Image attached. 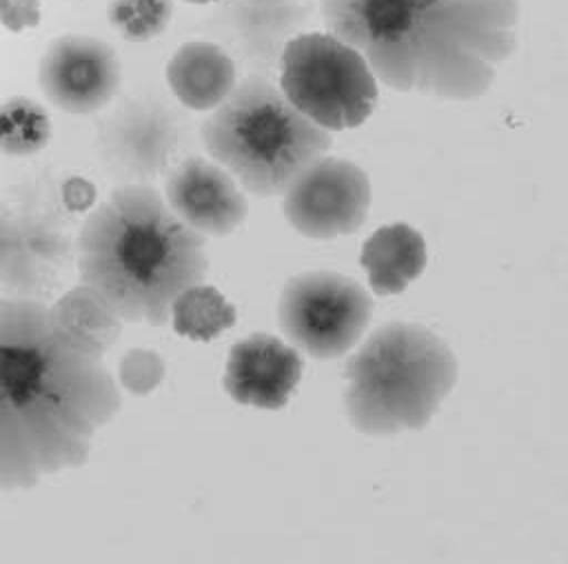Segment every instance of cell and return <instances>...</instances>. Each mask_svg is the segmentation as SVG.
I'll return each instance as SVG.
<instances>
[{
  "instance_id": "obj_8",
  "label": "cell",
  "mask_w": 568,
  "mask_h": 564,
  "mask_svg": "<svg viewBox=\"0 0 568 564\" xmlns=\"http://www.w3.org/2000/svg\"><path fill=\"white\" fill-rule=\"evenodd\" d=\"M282 195V213L288 224L313 240L355 233L373 200L366 171L346 158L331 155L304 167Z\"/></svg>"
},
{
  "instance_id": "obj_11",
  "label": "cell",
  "mask_w": 568,
  "mask_h": 564,
  "mask_svg": "<svg viewBox=\"0 0 568 564\" xmlns=\"http://www.w3.org/2000/svg\"><path fill=\"white\" fill-rule=\"evenodd\" d=\"M169 209L202 235H231L246 218L248 204L237 180L215 160L191 155L166 178Z\"/></svg>"
},
{
  "instance_id": "obj_7",
  "label": "cell",
  "mask_w": 568,
  "mask_h": 564,
  "mask_svg": "<svg viewBox=\"0 0 568 564\" xmlns=\"http://www.w3.org/2000/svg\"><path fill=\"white\" fill-rule=\"evenodd\" d=\"M373 315L371 293L335 271H304L286 280L277 300V322L286 340L315 360L346 355Z\"/></svg>"
},
{
  "instance_id": "obj_12",
  "label": "cell",
  "mask_w": 568,
  "mask_h": 564,
  "mask_svg": "<svg viewBox=\"0 0 568 564\" xmlns=\"http://www.w3.org/2000/svg\"><path fill=\"white\" fill-rule=\"evenodd\" d=\"M300 377L302 357L297 349L260 331L231 346L222 384L237 404L277 411L288 404Z\"/></svg>"
},
{
  "instance_id": "obj_18",
  "label": "cell",
  "mask_w": 568,
  "mask_h": 564,
  "mask_svg": "<svg viewBox=\"0 0 568 564\" xmlns=\"http://www.w3.org/2000/svg\"><path fill=\"white\" fill-rule=\"evenodd\" d=\"M237 320L235 306L211 284L197 282L186 286L171 304L169 322L175 333L209 342L222 331L231 329Z\"/></svg>"
},
{
  "instance_id": "obj_21",
  "label": "cell",
  "mask_w": 568,
  "mask_h": 564,
  "mask_svg": "<svg viewBox=\"0 0 568 564\" xmlns=\"http://www.w3.org/2000/svg\"><path fill=\"white\" fill-rule=\"evenodd\" d=\"M164 375V357L151 349H129L118 362V382L126 393L135 397L151 395L162 384Z\"/></svg>"
},
{
  "instance_id": "obj_5",
  "label": "cell",
  "mask_w": 568,
  "mask_h": 564,
  "mask_svg": "<svg viewBox=\"0 0 568 564\" xmlns=\"http://www.w3.org/2000/svg\"><path fill=\"white\" fill-rule=\"evenodd\" d=\"M200 138L237 184L257 195H282L293 178L328 153L333 133L302 115L266 75H248L209 111Z\"/></svg>"
},
{
  "instance_id": "obj_9",
  "label": "cell",
  "mask_w": 568,
  "mask_h": 564,
  "mask_svg": "<svg viewBox=\"0 0 568 564\" xmlns=\"http://www.w3.org/2000/svg\"><path fill=\"white\" fill-rule=\"evenodd\" d=\"M71 244L58 222L24 200L0 202V291L40 300L64 275Z\"/></svg>"
},
{
  "instance_id": "obj_1",
  "label": "cell",
  "mask_w": 568,
  "mask_h": 564,
  "mask_svg": "<svg viewBox=\"0 0 568 564\" xmlns=\"http://www.w3.org/2000/svg\"><path fill=\"white\" fill-rule=\"evenodd\" d=\"M120 404L104 355L60 331L42 300H0V491L82 466Z\"/></svg>"
},
{
  "instance_id": "obj_6",
  "label": "cell",
  "mask_w": 568,
  "mask_h": 564,
  "mask_svg": "<svg viewBox=\"0 0 568 564\" xmlns=\"http://www.w3.org/2000/svg\"><path fill=\"white\" fill-rule=\"evenodd\" d=\"M280 89L311 122L326 131L364 124L379 89L366 58L331 31H302L277 58Z\"/></svg>"
},
{
  "instance_id": "obj_13",
  "label": "cell",
  "mask_w": 568,
  "mask_h": 564,
  "mask_svg": "<svg viewBox=\"0 0 568 564\" xmlns=\"http://www.w3.org/2000/svg\"><path fill=\"white\" fill-rule=\"evenodd\" d=\"M180 142V120L164 104L151 102L122 107L102 140L111 164L138 182L160 175L173 162Z\"/></svg>"
},
{
  "instance_id": "obj_3",
  "label": "cell",
  "mask_w": 568,
  "mask_h": 564,
  "mask_svg": "<svg viewBox=\"0 0 568 564\" xmlns=\"http://www.w3.org/2000/svg\"><path fill=\"white\" fill-rule=\"evenodd\" d=\"M75 251L80 284L126 324L166 326L173 300L209 271L204 235L146 182H126L93 207Z\"/></svg>"
},
{
  "instance_id": "obj_16",
  "label": "cell",
  "mask_w": 568,
  "mask_h": 564,
  "mask_svg": "<svg viewBox=\"0 0 568 564\" xmlns=\"http://www.w3.org/2000/svg\"><path fill=\"white\" fill-rule=\"evenodd\" d=\"M428 253L422 233L406 222H390L366 238L359 264L375 295H397L426 269Z\"/></svg>"
},
{
  "instance_id": "obj_17",
  "label": "cell",
  "mask_w": 568,
  "mask_h": 564,
  "mask_svg": "<svg viewBox=\"0 0 568 564\" xmlns=\"http://www.w3.org/2000/svg\"><path fill=\"white\" fill-rule=\"evenodd\" d=\"M49 315L60 331L75 342L106 353L122 333V320L106 306V302L84 284L64 291L51 306Z\"/></svg>"
},
{
  "instance_id": "obj_4",
  "label": "cell",
  "mask_w": 568,
  "mask_h": 564,
  "mask_svg": "<svg viewBox=\"0 0 568 564\" xmlns=\"http://www.w3.org/2000/svg\"><path fill=\"white\" fill-rule=\"evenodd\" d=\"M448 342L413 322L377 326L344 366L348 424L371 437L422 431L457 384Z\"/></svg>"
},
{
  "instance_id": "obj_2",
  "label": "cell",
  "mask_w": 568,
  "mask_h": 564,
  "mask_svg": "<svg viewBox=\"0 0 568 564\" xmlns=\"http://www.w3.org/2000/svg\"><path fill=\"white\" fill-rule=\"evenodd\" d=\"M326 31L355 47L384 87L477 100L519 40V0H320Z\"/></svg>"
},
{
  "instance_id": "obj_15",
  "label": "cell",
  "mask_w": 568,
  "mask_h": 564,
  "mask_svg": "<svg viewBox=\"0 0 568 564\" xmlns=\"http://www.w3.org/2000/svg\"><path fill=\"white\" fill-rule=\"evenodd\" d=\"M308 18L311 0H233L226 22L246 58L277 62L282 47L304 31Z\"/></svg>"
},
{
  "instance_id": "obj_10",
  "label": "cell",
  "mask_w": 568,
  "mask_h": 564,
  "mask_svg": "<svg viewBox=\"0 0 568 564\" xmlns=\"http://www.w3.org/2000/svg\"><path fill=\"white\" fill-rule=\"evenodd\" d=\"M122 67L115 49L89 33L53 38L38 64V84L44 98L71 115L104 109L120 91Z\"/></svg>"
},
{
  "instance_id": "obj_14",
  "label": "cell",
  "mask_w": 568,
  "mask_h": 564,
  "mask_svg": "<svg viewBox=\"0 0 568 564\" xmlns=\"http://www.w3.org/2000/svg\"><path fill=\"white\" fill-rule=\"evenodd\" d=\"M164 73L171 93L193 111L215 109L237 84L231 53L211 40L180 44L169 58Z\"/></svg>"
},
{
  "instance_id": "obj_23",
  "label": "cell",
  "mask_w": 568,
  "mask_h": 564,
  "mask_svg": "<svg viewBox=\"0 0 568 564\" xmlns=\"http://www.w3.org/2000/svg\"><path fill=\"white\" fill-rule=\"evenodd\" d=\"M60 193H62L64 207L71 213H87L95 204V187L80 175L67 178Z\"/></svg>"
},
{
  "instance_id": "obj_19",
  "label": "cell",
  "mask_w": 568,
  "mask_h": 564,
  "mask_svg": "<svg viewBox=\"0 0 568 564\" xmlns=\"http://www.w3.org/2000/svg\"><path fill=\"white\" fill-rule=\"evenodd\" d=\"M49 140L51 118L40 102L27 95H11L0 102V151L4 155H36Z\"/></svg>"
},
{
  "instance_id": "obj_24",
  "label": "cell",
  "mask_w": 568,
  "mask_h": 564,
  "mask_svg": "<svg viewBox=\"0 0 568 564\" xmlns=\"http://www.w3.org/2000/svg\"><path fill=\"white\" fill-rule=\"evenodd\" d=\"M184 2H191V4H209V2H217V0H184Z\"/></svg>"
},
{
  "instance_id": "obj_22",
  "label": "cell",
  "mask_w": 568,
  "mask_h": 564,
  "mask_svg": "<svg viewBox=\"0 0 568 564\" xmlns=\"http://www.w3.org/2000/svg\"><path fill=\"white\" fill-rule=\"evenodd\" d=\"M40 18V0H0V24L11 33L36 29Z\"/></svg>"
},
{
  "instance_id": "obj_20",
  "label": "cell",
  "mask_w": 568,
  "mask_h": 564,
  "mask_svg": "<svg viewBox=\"0 0 568 564\" xmlns=\"http://www.w3.org/2000/svg\"><path fill=\"white\" fill-rule=\"evenodd\" d=\"M173 20V0H111L109 22L129 42H151Z\"/></svg>"
}]
</instances>
